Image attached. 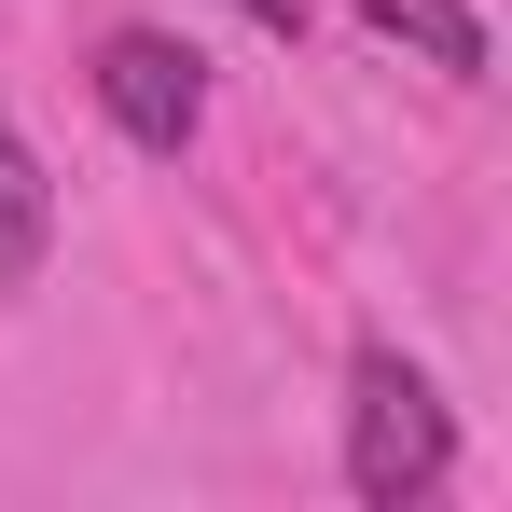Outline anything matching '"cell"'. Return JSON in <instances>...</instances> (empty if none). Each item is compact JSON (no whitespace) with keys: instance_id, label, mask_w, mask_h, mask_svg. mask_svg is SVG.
Returning a JSON list of instances; mask_svg holds the SVG:
<instances>
[{"instance_id":"6da1fadb","label":"cell","mask_w":512,"mask_h":512,"mask_svg":"<svg viewBox=\"0 0 512 512\" xmlns=\"http://www.w3.org/2000/svg\"><path fill=\"white\" fill-rule=\"evenodd\" d=\"M457 471V416L402 346H360L346 360V499L360 512H429Z\"/></svg>"},{"instance_id":"7a4b0ae2","label":"cell","mask_w":512,"mask_h":512,"mask_svg":"<svg viewBox=\"0 0 512 512\" xmlns=\"http://www.w3.org/2000/svg\"><path fill=\"white\" fill-rule=\"evenodd\" d=\"M84 84H97V111L125 125V153H194V125H208V56L167 42V28H111Z\"/></svg>"},{"instance_id":"3957f363","label":"cell","mask_w":512,"mask_h":512,"mask_svg":"<svg viewBox=\"0 0 512 512\" xmlns=\"http://www.w3.org/2000/svg\"><path fill=\"white\" fill-rule=\"evenodd\" d=\"M374 42H402V56H429L443 84H485V14L471 0H346Z\"/></svg>"},{"instance_id":"277c9868","label":"cell","mask_w":512,"mask_h":512,"mask_svg":"<svg viewBox=\"0 0 512 512\" xmlns=\"http://www.w3.org/2000/svg\"><path fill=\"white\" fill-rule=\"evenodd\" d=\"M42 250H56V180H42V153L0 125V291H28Z\"/></svg>"},{"instance_id":"5b68a950","label":"cell","mask_w":512,"mask_h":512,"mask_svg":"<svg viewBox=\"0 0 512 512\" xmlns=\"http://www.w3.org/2000/svg\"><path fill=\"white\" fill-rule=\"evenodd\" d=\"M236 14H250V28H277V42H305V14H319V0H236Z\"/></svg>"}]
</instances>
